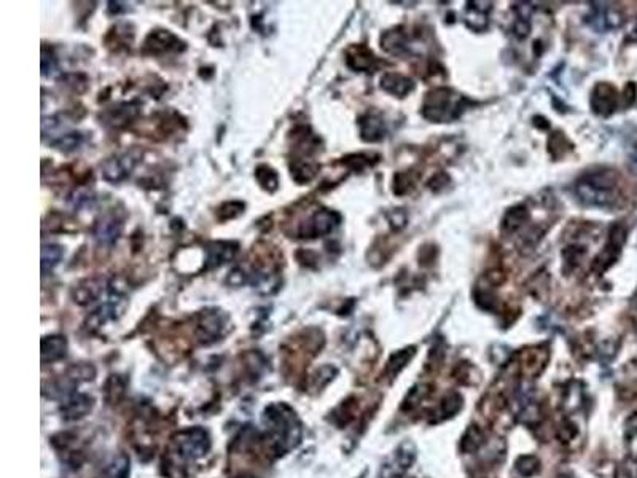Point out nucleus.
<instances>
[{
    "label": "nucleus",
    "instance_id": "nucleus-8",
    "mask_svg": "<svg viewBox=\"0 0 637 478\" xmlns=\"http://www.w3.org/2000/svg\"><path fill=\"white\" fill-rule=\"evenodd\" d=\"M182 50H185V44L177 35H174L171 30L165 29L151 30L144 42V51L147 55L163 56L178 53Z\"/></svg>",
    "mask_w": 637,
    "mask_h": 478
},
{
    "label": "nucleus",
    "instance_id": "nucleus-21",
    "mask_svg": "<svg viewBox=\"0 0 637 478\" xmlns=\"http://www.w3.org/2000/svg\"><path fill=\"white\" fill-rule=\"evenodd\" d=\"M360 138L365 142H379L386 136V123L376 113H365L359 120Z\"/></svg>",
    "mask_w": 637,
    "mask_h": 478
},
{
    "label": "nucleus",
    "instance_id": "nucleus-6",
    "mask_svg": "<svg viewBox=\"0 0 637 478\" xmlns=\"http://www.w3.org/2000/svg\"><path fill=\"white\" fill-rule=\"evenodd\" d=\"M340 222L341 217L338 212L330 211V209H319V211L311 215L306 222L302 223L298 235L299 238L306 239L322 238V236L330 235L331 231L338 227Z\"/></svg>",
    "mask_w": 637,
    "mask_h": 478
},
{
    "label": "nucleus",
    "instance_id": "nucleus-33",
    "mask_svg": "<svg viewBox=\"0 0 637 478\" xmlns=\"http://www.w3.org/2000/svg\"><path fill=\"white\" fill-rule=\"evenodd\" d=\"M244 203L241 201H230L225 203L220 206L219 209V219L222 220H228V219H234L244 212Z\"/></svg>",
    "mask_w": 637,
    "mask_h": 478
},
{
    "label": "nucleus",
    "instance_id": "nucleus-34",
    "mask_svg": "<svg viewBox=\"0 0 637 478\" xmlns=\"http://www.w3.org/2000/svg\"><path fill=\"white\" fill-rule=\"evenodd\" d=\"M57 71V59L56 56L51 53V50L48 51L46 48L41 50V73L44 77L53 75Z\"/></svg>",
    "mask_w": 637,
    "mask_h": 478
},
{
    "label": "nucleus",
    "instance_id": "nucleus-32",
    "mask_svg": "<svg viewBox=\"0 0 637 478\" xmlns=\"http://www.w3.org/2000/svg\"><path fill=\"white\" fill-rule=\"evenodd\" d=\"M414 354V348H408V349H403V351H400V353L397 354H394L391 357V360H389V364H387V371L391 373V375H397V373L403 369L405 365H407V362L412 359Z\"/></svg>",
    "mask_w": 637,
    "mask_h": 478
},
{
    "label": "nucleus",
    "instance_id": "nucleus-18",
    "mask_svg": "<svg viewBox=\"0 0 637 478\" xmlns=\"http://www.w3.org/2000/svg\"><path fill=\"white\" fill-rule=\"evenodd\" d=\"M588 19V23L596 30L617 29L623 24V17L613 7H593V13Z\"/></svg>",
    "mask_w": 637,
    "mask_h": 478
},
{
    "label": "nucleus",
    "instance_id": "nucleus-16",
    "mask_svg": "<svg viewBox=\"0 0 637 478\" xmlns=\"http://www.w3.org/2000/svg\"><path fill=\"white\" fill-rule=\"evenodd\" d=\"M105 286H107V282H105L104 277H88V279H83L77 284L72 292V297L78 304H89L96 302L102 295Z\"/></svg>",
    "mask_w": 637,
    "mask_h": 478
},
{
    "label": "nucleus",
    "instance_id": "nucleus-1",
    "mask_svg": "<svg viewBox=\"0 0 637 478\" xmlns=\"http://www.w3.org/2000/svg\"><path fill=\"white\" fill-rule=\"evenodd\" d=\"M575 195L585 206L612 208L618 199L617 172L610 169L587 172L575 182Z\"/></svg>",
    "mask_w": 637,
    "mask_h": 478
},
{
    "label": "nucleus",
    "instance_id": "nucleus-46",
    "mask_svg": "<svg viewBox=\"0 0 637 478\" xmlns=\"http://www.w3.org/2000/svg\"><path fill=\"white\" fill-rule=\"evenodd\" d=\"M560 478H571V477H560Z\"/></svg>",
    "mask_w": 637,
    "mask_h": 478
},
{
    "label": "nucleus",
    "instance_id": "nucleus-30",
    "mask_svg": "<svg viewBox=\"0 0 637 478\" xmlns=\"http://www.w3.org/2000/svg\"><path fill=\"white\" fill-rule=\"evenodd\" d=\"M548 150L555 160H560L567 155V151L572 150V144L562 133H553L548 139Z\"/></svg>",
    "mask_w": 637,
    "mask_h": 478
},
{
    "label": "nucleus",
    "instance_id": "nucleus-24",
    "mask_svg": "<svg viewBox=\"0 0 637 478\" xmlns=\"http://www.w3.org/2000/svg\"><path fill=\"white\" fill-rule=\"evenodd\" d=\"M529 220V211L528 208L519 204V206H515L512 209H508L507 214L504 215L502 220V231L505 235H515L518 230H521L528 223Z\"/></svg>",
    "mask_w": 637,
    "mask_h": 478
},
{
    "label": "nucleus",
    "instance_id": "nucleus-12",
    "mask_svg": "<svg viewBox=\"0 0 637 478\" xmlns=\"http://www.w3.org/2000/svg\"><path fill=\"white\" fill-rule=\"evenodd\" d=\"M238 243H233V241H212V243H209L204 249L207 255L204 270H215V268L228 264L238 254Z\"/></svg>",
    "mask_w": 637,
    "mask_h": 478
},
{
    "label": "nucleus",
    "instance_id": "nucleus-10",
    "mask_svg": "<svg viewBox=\"0 0 637 478\" xmlns=\"http://www.w3.org/2000/svg\"><path fill=\"white\" fill-rule=\"evenodd\" d=\"M121 231H123V217L118 212L110 211L102 214L96 220L93 228V236L99 244L112 246L117 243Z\"/></svg>",
    "mask_w": 637,
    "mask_h": 478
},
{
    "label": "nucleus",
    "instance_id": "nucleus-7",
    "mask_svg": "<svg viewBox=\"0 0 637 478\" xmlns=\"http://www.w3.org/2000/svg\"><path fill=\"white\" fill-rule=\"evenodd\" d=\"M625 241H626V228L620 223L613 225V227L610 228L607 246H605L601 254H599L596 259L593 260V265H591L593 273H596V275H602V273L607 271L609 268L612 266L615 261H617Z\"/></svg>",
    "mask_w": 637,
    "mask_h": 478
},
{
    "label": "nucleus",
    "instance_id": "nucleus-35",
    "mask_svg": "<svg viewBox=\"0 0 637 478\" xmlns=\"http://www.w3.org/2000/svg\"><path fill=\"white\" fill-rule=\"evenodd\" d=\"M517 469L526 477L534 475L535 472L539 470V461H537L534 456H523V458H519L517 462Z\"/></svg>",
    "mask_w": 637,
    "mask_h": 478
},
{
    "label": "nucleus",
    "instance_id": "nucleus-28",
    "mask_svg": "<svg viewBox=\"0 0 637 478\" xmlns=\"http://www.w3.org/2000/svg\"><path fill=\"white\" fill-rule=\"evenodd\" d=\"M82 144H83L82 133H67V134L59 136V138H56L55 140H51V145L55 147L56 150L64 151V154L75 151L77 149H80Z\"/></svg>",
    "mask_w": 637,
    "mask_h": 478
},
{
    "label": "nucleus",
    "instance_id": "nucleus-42",
    "mask_svg": "<svg viewBox=\"0 0 637 478\" xmlns=\"http://www.w3.org/2000/svg\"><path fill=\"white\" fill-rule=\"evenodd\" d=\"M626 435H628L629 439L637 435V412L631 414L628 421H626Z\"/></svg>",
    "mask_w": 637,
    "mask_h": 478
},
{
    "label": "nucleus",
    "instance_id": "nucleus-39",
    "mask_svg": "<svg viewBox=\"0 0 637 478\" xmlns=\"http://www.w3.org/2000/svg\"><path fill=\"white\" fill-rule=\"evenodd\" d=\"M530 33V23L526 19H517L513 24V34L518 37V39H526Z\"/></svg>",
    "mask_w": 637,
    "mask_h": 478
},
{
    "label": "nucleus",
    "instance_id": "nucleus-23",
    "mask_svg": "<svg viewBox=\"0 0 637 478\" xmlns=\"http://www.w3.org/2000/svg\"><path fill=\"white\" fill-rule=\"evenodd\" d=\"M67 353V340L61 335H50L41 340V362H56Z\"/></svg>",
    "mask_w": 637,
    "mask_h": 478
},
{
    "label": "nucleus",
    "instance_id": "nucleus-47",
    "mask_svg": "<svg viewBox=\"0 0 637 478\" xmlns=\"http://www.w3.org/2000/svg\"><path fill=\"white\" fill-rule=\"evenodd\" d=\"M244 478H247V477H244Z\"/></svg>",
    "mask_w": 637,
    "mask_h": 478
},
{
    "label": "nucleus",
    "instance_id": "nucleus-9",
    "mask_svg": "<svg viewBox=\"0 0 637 478\" xmlns=\"http://www.w3.org/2000/svg\"><path fill=\"white\" fill-rule=\"evenodd\" d=\"M126 309V300L120 293H112L110 298L105 303H102L101 306L94 309V311L89 314L86 325L89 330H98L104 327L105 324L113 322V320H118L121 316H123Z\"/></svg>",
    "mask_w": 637,
    "mask_h": 478
},
{
    "label": "nucleus",
    "instance_id": "nucleus-22",
    "mask_svg": "<svg viewBox=\"0 0 637 478\" xmlns=\"http://www.w3.org/2000/svg\"><path fill=\"white\" fill-rule=\"evenodd\" d=\"M93 401L86 394H72L61 405L62 416L66 419H80L91 410Z\"/></svg>",
    "mask_w": 637,
    "mask_h": 478
},
{
    "label": "nucleus",
    "instance_id": "nucleus-38",
    "mask_svg": "<svg viewBox=\"0 0 637 478\" xmlns=\"http://www.w3.org/2000/svg\"><path fill=\"white\" fill-rule=\"evenodd\" d=\"M429 188H432L435 193H438L450 185V177L446 174H436L429 181Z\"/></svg>",
    "mask_w": 637,
    "mask_h": 478
},
{
    "label": "nucleus",
    "instance_id": "nucleus-40",
    "mask_svg": "<svg viewBox=\"0 0 637 478\" xmlns=\"http://www.w3.org/2000/svg\"><path fill=\"white\" fill-rule=\"evenodd\" d=\"M513 10H515V13H517L518 19L529 21L530 13H533V5L526 3V2H519V3L513 5Z\"/></svg>",
    "mask_w": 637,
    "mask_h": 478
},
{
    "label": "nucleus",
    "instance_id": "nucleus-31",
    "mask_svg": "<svg viewBox=\"0 0 637 478\" xmlns=\"http://www.w3.org/2000/svg\"><path fill=\"white\" fill-rule=\"evenodd\" d=\"M587 250L582 248V246H571L562 250V259H564V268L566 273H571L575 270V268L582 264V259L585 257Z\"/></svg>",
    "mask_w": 637,
    "mask_h": 478
},
{
    "label": "nucleus",
    "instance_id": "nucleus-44",
    "mask_svg": "<svg viewBox=\"0 0 637 478\" xmlns=\"http://www.w3.org/2000/svg\"><path fill=\"white\" fill-rule=\"evenodd\" d=\"M629 40H633V42H637V21H636V26H634V29H633V33H631V37H629Z\"/></svg>",
    "mask_w": 637,
    "mask_h": 478
},
{
    "label": "nucleus",
    "instance_id": "nucleus-26",
    "mask_svg": "<svg viewBox=\"0 0 637 478\" xmlns=\"http://www.w3.org/2000/svg\"><path fill=\"white\" fill-rule=\"evenodd\" d=\"M62 257H64V248L62 246L53 243L41 246V273L46 275L53 268H56L62 260Z\"/></svg>",
    "mask_w": 637,
    "mask_h": 478
},
{
    "label": "nucleus",
    "instance_id": "nucleus-13",
    "mask_svg": "<svg viewBox=\"0 0 637 478\" xmlns=\"http://www.w3.org/2000/svg\"><path fill=\"white\" fill-rule=\"evenodd\" d=\"M140 112L142 109L138 101L118 102L104 113V120L105 123L113 126V128H124V126L133 123L139 117Z\"/></svg>",
    "mask_w": 637,
    "mask_h": 478
},
{
    "label": "nucleus",
    "instance_id": "nucleus-27",
    "mask_svg": "<svg viewBox=\"0 0 637 478\" xmlns=\"http://www.w3.org/2000/svg\"><path fill=\"white\" fill-rule=\"evenodd\" d=\"M418 181H419V174L418 172H414V171H405V172H398V174H396V177H394V193H396L397 196H403V195H409V193H412L416 185H418Z\"/></svg>",
    "mask_w": 637,
    "mask_h": 478
},
{
    "label": "nucleus",
    "instance_id": "nucleus-36",
    "mask_svg": "<svg viewBox=\"0 0 637 478\" xmlns=\"http://www.w3.org/2000/svg\"><path fill=\"white\" fill-rule=\"evenodd\" d=\"M343 163L346 166H349L352 171H363L365 167L371 165L370 158L365 155H351V156H347V158H344Z\"/></svg>",
    "mask_w": 637,
    "mask_h": 478
},
{
    "label": "nucleus",
    "instance_id": "nucleus-37",
    "mask_svg": "<svg viewBox=\"0 0 637 478\" xmlns=\"http://www.w3.org/2000/svg\"><path fill=\"white\" fill-rule=\"evenodd\" d=\"M617 478H637V462L633 459L625 461L618 467Z\"/></svg>",
    "mask_w": 637,
    "mask_h": 478
},
{
    "label": "nucleus",
    "instance_id": "nucleus-3",
    "mask_svg": "<svg viewBox=\"0 0 637 478\" xmlns=\"http://www.w3.org/2000/svg\"><path fill=\"white\" fill-rule=\"evenodd\" d=\"M470 101L454 89L440 86L425 94L423 101V117L432 123H451L462 115Z\"/></svg>",
    "mask_w": 637,
    "mask_h": 478
},
{
    "label": "nucleus",
    "instance_id": "nucleus-43",
    "mask_svg": "<svg viewBox=\"0 0 637 478\" xmlns=\"http://www.w3.org/2000/svg\"><path fill=\"white\" fill-rule=\"evenodd\" d=\"M631 163H633L634 167H636V169H637V144L634 145L633 151H631Z\"/></svg>",
    "mask_w": 637,
    "mask_h": 478
},
{
    "label": "nucleus",
    "instance_id": "nucleus-4",
    "mask_svg": "<svg viewBox=\"0 0 637 478\" xmlns=\"http://www.w3.org/2000/svg\"><path fill=\"white\" fill-rule=\"evenodd\" d=\"M177 453L183 459H198L204 456L210 448L209 434L204 429L193 428L182 430L176 439Z\"/></svg>",
    "mask_w": 637,
    "mask_h": 478
},
{
    "label": "nucleus",
    "instance_id": "nucleus-19",
    "mask_svg": "<svg viewBox=\"0 0 637 478\" xmlns=\"http://www.w3.org/2000/svg\"><path fill=\"white\" fill-rule=\"evenodd\" d=\"M381 48L389 55L403 56L409 51V39L403 28H394L381 35Z\"/></svg>",
    "mask_w": 637,
    "mask_h": 478
},
{
    "label": "nucleus",
    "instance_id": "nucleus-15",
    "mask_svg": "<svg viewBox=\"0 0 637 478\" xmlns=\"http://www.w3.org/2000/svg\"><path fill=\"white\" fill-rule=\"evenodd\" d=\"M491 2H468L464 12V23L473 33H484L489 26Z\"/></svg>",
    "mask_w": 637,
    "mask_h": 478
},
{
    "label": "nucleus",
    "instance_id": "nucleus-29",
    "mask_svg": "<svg viewBox=\"0 0 637 478\" xmlns=\"http://www.w3.org/2000/svg\"><path fill=\"white\" fill-rule=\"evenodd\" d=\"M255 177H257V181H259V183L261 185V188H265L266 192L273 193V192L277 190L279 176H277V172L273 169V167L266 166V165H260L255 169Z\"/></svg>",
    "mask_w": 637,
    "mask_h": 478
},
{
    "label": "nucleus",
    "instance_id": "nucleus-45",
    "mask_svg": "<svg viewBox=\"0 0 637 478\" xmlns=\"http://www.w3.org/2000/svg\"><path fill=\"white\" fill-rule=\"evenodd\" d=\"M634 302L637 303V293H636V297H634Z\"/></svg>",
    "mask_w": 637,
    "mask_h": 478
},
{
    "label": "nucleus",
    "instance_id": "nucleus-14",
    "mask_svg": "<svg viewBox=\"0 0 637 478\" xmlns=\"http://www.w3.org/2000/svg\"><path fill=\"white\" fill-rule=\"evenodd\" d=\"M346 62L356 72H375L381 61L365 45H352L346 51Z\"/></svg>",
    "mask_w": 637,
    "mask_h": 478
},
{
    "label": "nucleus",
    "instance_id": "nucleus-2",
    "mask_svg": "<svg viewBox=\"0 0 637 478\" xmlns=\"http://www.w3.org/2000/svg\"><path fill=\"white\" fill-rule=\"evenodd\" d=\"M263 423L266 425L268 439L276 453L282 454L295 448L302 440V425L290 408L286 405H273L266 410Z\"/></svg>",
    "mask_w": 637,
    "mask_h": 478
},
{
    "label": "nucleus",
    "instance_id": "nucleus-5",
    "mask_svg": "<svg viewBox=\"0 0 637 478\" xmlns=\"http://www.w3.org/2000/svg\"><path fill=\"white\" fill-rule=\"evenodd\" d=\"M142 151L138 149H131L124 154L113 155L112 158L105 160L102 165V177L104 181L110 183L123 182L124 178H128L131 172L134 171V167L138 166L140 161Z\"/></svg>",
    "mask_w": 637,
    "mask_h": 478
},
{
    "label": "nucleus",
    "instance_id": "nucleus-11",
    "mask_svg": "<svg viewBox=\"0 0 637 478\" xmlns=\"http://www.w3.org/2000/svg\"><path fill=\"white\" fill-rule=\"evenodd\" d=\"M621 101V96L617 91V88L610 83H598L594 86L591 93V109L593 112L599 115V117H610L615 110H617L618 104Z\"/></svg>",
    "mask_w": 637,
    "mask_h": 478
},
{
    "label": "nucleus",
    "instance_id": "nucleus-17",
    "mask_svg": "<svg viewBox=\"0 0 637 478\" xmlns=\"http://www.w3.org/2000/svg\"><path fill=\"white\" fill-rule=\"evenodd\" d=\"M223 319L217 309H209L201 314V320L198 324V337L204 343L217 340L222 335Z\"/></svg>",
    "mask_w": 637,
    "mask_h": 478
},
{
    "label": "nucleus",
    "instance_id": "nucleus-20",
    "mask_svg": "<svg viewBox=\"0 0 637 478\" xmlns=\"http://www.w3.org/2000/svg\"><path fill=\"white\" fill-rule=\"evenodd\" d=\"M381 88L392 96L405 98L414 89V82L398 72H386L381 77Z\"/></svg>",
    "mask_w": 637,
    "mask_h": 478
},
{
    "label": "nucleus",
    "instance_id": "nucleus-25",
    "mask_svg": "<svg viewBox=\"0 0 637 478\" xmlns=\"http://www.w3.org/2000/svg\"><path fill=\"white\" fill-rule=\"evenodd\" d=\"M292 178L297 183H308L317 176L319 165L308 158H295L290 163Z\"/></svg>",
    "mask_w": 637,
    "mask_h": 478
},
{
    "label": "nucleus",
    "instance_id": "nucleus-41",
    "mask_svg": "<svg viewBox=\"0 0 637 478\" xmlns=\"http://www.w3.org/2000/svg\"><path fill=\"white\" fill-rule=\"evenodd\" d=\"M621 101H623L625 107H629L631 104L636 101V85H634V83H629V85L625 88V93H623V96H621Z\"/></svg>",
    "mask_w": 637,
    "mask_h": 478
}]
</instances>
